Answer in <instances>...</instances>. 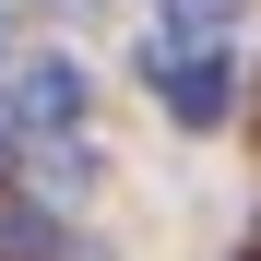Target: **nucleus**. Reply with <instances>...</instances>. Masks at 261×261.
<instances>
[{"label": "nucleus", "mask_w": 261, "mask_h": 261, "mask_svg": "<svg viewBox=\"0 0 261 261\" xmlns=\"http://www.w3.org/2000/svg\"><path fill=\"white\" fill-rule=\"evenodd\" d=\"M0 130H12V119H0Z\"/></svg>", "instance_id": "nucleus-7"}, {"label": "nucleus", "mask_w": 261, "mask_h": 261, "mask_svg": "<svg viewBox=\"0 0 261 261\" xmlns=\"http://www.w3.org/2000/svg\"><path fill=\"white\" fill-rule=\"evenodd\" d=\"M249 261H261V226H249Z\"/></svg>", "instance_id": "nucleus-6"}, {"label": "nucleus", "mask_w": 261, "mask_h": 261, "mask_svg": "<svg viewBox=\"0 0 261 261\" xmlns=\"http://www.w3.org/2000/svg\"><path fill=\"white\" fill-rule=\"evenodd\" d=\"M154 107L178 119V130H226L238 119V60L214 48V36H154Z\"/></svg>", "instance_id": "nucleus-1"}, {"label": "nucleus", "mask_w": 261, "mask_h": 261, "mask_svg": "<svg viewBox=\"0 0 261 261\" xmlns=\"http://www.w3.org/2000/svg\"><path fill=\"white\" fill-rule=\"evenodd\" d=\"M226 24H238V0H166L154 36H226Z\"/></svg>", "instance_id": "nucleus-5"}, {"label": "nucleus", "mask_w": 261, "mask_h": 261, "mask_svg": "<svg viewBox=\"0 0 261 261\" xmlns=\"http://www.w3.org/2000/svg\"><path fill=\"white\" fill-rule=\"evenodd\" d=\"M36 190H48V202L71 190V202H83V190H95V154H83L71 130H36Z\"/></svg>", "instance_id": "nucleus-3"}, {"label": "nucleus", "mask_w": 261, "mask_h": 261, "mask_svg": "<svg viewBox=\"0 0 261 261\" xmlns=\"http://www.w3.org/2000/svg\"><path fill=\"white\" fill-rule=\"evenodd\" d=\"M0 261H60V226L36 202H0Z\"/></svg>", "instance_id": "nucleus-4"}, {"label": "nucleus", "mask_w": 261, "mask_h": 261, "mask_svg": "<svg viewBox=\"0 0 261 261\" xmlns=\"http://www.w3.org/2000/svg\"><path fill=\"white\" fill-rule=\"evenodd\" d=\"M83 95H95V71H83L71 48H48V60H24L12 83H0V119H12L24 143L36 130H83Z\"/></svg>", "instance_id": "nucleus-2"}]
</instances>
